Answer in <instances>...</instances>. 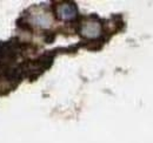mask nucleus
<instances>
[{"label": "nucleus", "mask_w": 153, "mask_h": 143, "mask_svg": "<svg viewBox=\"0 0 153 143\" xmlns=\"http://www.w3.org/2000/svg\"><path fill=\"white\" fill-rule=\"evenodd\" d=\"M100 32H101V26L97 21H86L81 26V34L82 36L88 38V39L99 36Z\"/></svg>", "instance_id": "f257e3e1"}, {"label": "nucleus", "mask_w": 153, "mask_h": 143, "mask_svg": "<svg viewBox=\"0 0 153 143\" xmlns=\"http://www.w3.org/2000/svg\"><path fill=\"white\" fill-rule=\"evenodd\" d=\"M57 12H58L59 18L65 19V20L73 19L76 14V7H74V5H72V4H61V5H59Z\"/></svg>", "instance_id": "f03ea898"}, {"label": "nucleus", "mask_w": 153, "mask_h": 143, "mask_svg": "<svg viewBox=\"0 0 153 143\" xmlns=\"http://www.w3.org/2000/svg\"><path fill=\"white\" fill-rule=\"evenodd\" d=\"M32 22L39 27H48L52 22V19L46 12H38L32 15Z\"/></svg>", "instance_id": "7ed1b4c3"}]
</instances>
